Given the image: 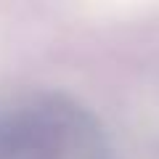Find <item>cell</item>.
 Masks as SVG:
<instances>
[{"mask_svg":"<svg viewBox=\"0 0 159 159\" xmlns=\"http://www.w3.org/2000/svg\"><path fill=\"white\" fill-rule=\"evenodd\" d=\"M0 159H103V141L82 109L48 98L0 125Z\"/></svg>","mask_w":159,"mask_h":159,"instance_id":"cell-1","label":"cell"}]
</instances>
